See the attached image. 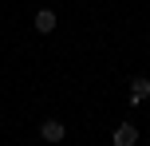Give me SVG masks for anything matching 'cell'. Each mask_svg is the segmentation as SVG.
<instances>
[{"mask_svg": "<svg viewBox=\"0 0 150 146\" xmlns=\"http://www.w3.org/2000/svg\"><path fill=\"white\" fill-rule=\"evenodd\" d=\"M63 134H67V126H63L59 118H44V123H40V138L44 142H63Z\"/></svg>", "mask_w": 150, "mask_h": 146, "instance_id": "3", "label": "cell"}, {"mask_svg": "<svg viewBox=\"0 0 150 146\" xmlns=\"http://www.w3.org/2000/svg\"><path fill=\"white\" fill-rule=\"evenodd\" d=\"M127 99H130V107H142V103L150 99V79L146 75H134V79H130V95H127Z\"/></svg>", "mask_w": 150, "mask_h": 146, "instance_id": "2", "label": "cell"}, {"mask_svg": "<svg viewBox=\"0 0 150 146\" xmlns=\"http://www.w3.org/2000/svg\"><path fill=\"white\" fill-rule=\"evenodd\" d=\"M111 142H115V146H138V126H134V123H122V126H115Z\"/></svg>", "mask_w": 150, "mask_h": 146, "instance_id": "4", "label": "cell"}, {"mask_svg": "<svg viewBox=\"0 0 150 146\" xmlns=\"http://www.w3.org/2000/svg\"><path fill=\"white\" fill-rule=\"evenodd\" d=\"M55 24H59V16H55L52 8H40V12L32 16V28H36L40 36H52V32H55Z\"/></svg>", "mask_w": 150, "mask_h": 146, "instance_id": "1", "label": "cell"}]
</instances>
